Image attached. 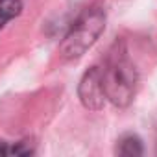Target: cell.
<instances>
[{
	"mask_svg": "<svg viewBox=\"0 0 157 157\" xmlns=\"http://www.w3.org/2000/svg\"><path fill=\"white\" fill-rule=\"evenodd\" d=\"M102 82L105 98L117 107H128L135 96L139 76L133 63L128 59L124 48H117L107 57V63L102 70Z\"/></svg>",
	"mask_w": 157,
	"mask_h": 157,
	"instance_id": "1",
	"label": "cell"
},
{
	"mask_svg": "<svg viewBox=\"0 0 157 157\" xmlns=\"http://www.w3.org/2000/svg\"><path fill=\"white\" fill-rule=\"evenodd\" d=\"M104 28H105V13L102 8H91L83 11L65 35L59 46V56L67 61L82 57L98 41Z\"/></svg>",
	"mask_w": 157,
	"mask_h": 157,
	"instance_id": "2",
	"label": "cell"
},
{
	"mask_svg": "<svg viewBox=\"0 0 157 157\" xmlns=\"http://www.w3.org/2000/svg\"><path fill=\"white\" fill-rule=\"evenodd\" d=\"M78 96L85 109L100 111L105 104V91L102 82V70L98 67H91L78 83Z\"/></svg>",
	"mask_w": 157,
	"mask_h": 157,
	"instance_id": "3",
	"label": "cell"
},
{
	"mask_svg": "<svg viewBox=\"0 0 157 157\" xmlns=\"http://www.w3.org/2000/svg\"><path fill=\"white\" fill-rule=\"evenodd\" d=\"M142 151H144L142 140L133 133L124 135L117 144V153L122 157H139V155H142Z\"/></svg>",
	"mask_w": 157,
	"mask_h": 157,
	"instance_id": "4",
	"label": "cell"
},
{
	"mask_svg": "<svg viewBox=\"0 0 157 157\" xmlns=\"http://www.w3.org/2000/svg\"><path fill=\"white\" fill-rule=\"evenodd\" d=\"M22 11L21 0H0V28H4L10 21L19 17Z\"/></svg>",
	"mask_w": 157,
	"mask_h": 157,
	"instance_id": "5",
	"label": "cell"
},
{
	"mask_svg": "<svg viewBox=\"0 0 157 157\" xmlns=\"http://www.w3.org/2000/svg\"><path fill=\"white\" fill-rule=\"evenodd\" d=\"M10 151H11L10 146H6L4 142H0V155H10Z\"/></svg>",
	"mask_w": 157,
	"mask_h": 157,
	"instance_id": "6",
	"label": "cell"
}]
</instances>
